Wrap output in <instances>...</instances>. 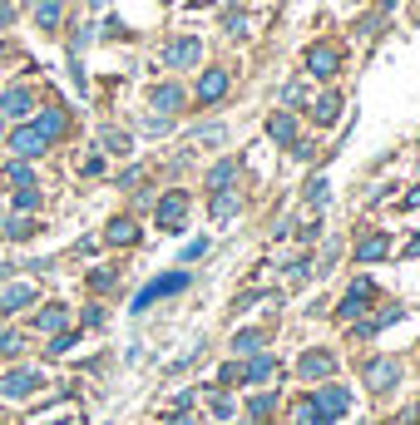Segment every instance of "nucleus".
<instances>
[{
    "instance_id": "f257e3e1",
    "label": "nucleus",
    "mask_w": 420,
    "mask_h": 425,
    "mask_svg": "<svg viewBox=\"0 0 420 425\" xmlns=\"http://www.w3.org/2000/svg\"><path fill=\"white\" fill-rule=\"evenodd\" d=\"M188 287V272H163V277H154L139 297H134V312H149L154 302H163V297H173V292H183Z\"/></svg>"
},
{
    "instance_id": "f03ea898",
    "label": "nucleus",
    "mask_w": 420,
    "mask_h": 425,
    "mask_svg": "<svg viewBox=\"0 0 420 425\" xmlns=\"http://www.w3.org/2000/svg\"><path fill=\"white\" fill-rule=\"evenodd\" d=\"M5 139H10V149H15V158H40V154L50 149V139H45V134H40L35 124H20V129H10Z\"/></svg>"
},
{
    "instance_id": "7ed1b4c3",
    "label": "nucleus",
    "mask_w": 420,
    "mask_h": 425,
    "mask_svg": "<svg viewBox=\"0 0 420 425\" xmlns=\"http://www.w3.org/2000/svg\"><path fill=\"white\" fill-rule=\"evenodd\" d=\"M183 217H188V193H163L158 198V227L163 232H178Z\"/></svg>"
},
{
    "instance_id": "20e7f679",
    "label": "nucleus",
    "mask_w": 420,
    "mask_h": 425,
    "mask_svg": "<svg viewBox=\"0 0 420 425\" xmlns=\"http://www.w3.org/2000/svg\"><path fill=\"white\" fill-rule=\"evenodd\" d=\"M312 406L321 411V416H331V421H336V416H346V411H351V391H346V386H321V391L312 396Z\"/></svg>"
},
{
    "instance_id": "39448f33",
    "label": "nucleus",
    "mask_w": 420,
    "mask_h": 425,
    "mask_svg": "<svg viewBox=\"0 0 420 425\" xmlns=\"http://www.w3.org/2000/svg\"><path fill=\"white\" fill-rule=\"evenodd\" d=\"M40 391V371H10L5 381H0V396L5 401H25V396H35Z\"/></svg>"
},
{
    "instance_id": "423d86ee",
    "label": "nucleus",
    "mask_w": 420,
    "mask_h": 425,
    "mask_svg": "<svg viewBox=\"0 0 420 425\" xmlns=\"http://www.w3.org/2000/svg\"><path fill=\"white\" fill-rule=\"evenodd\" d=\"M25 114H35V90L15 85V90L0 95V119H25Z\"/></svg>"
},
{
    "instance_id": "0eeeda50",
    "label": "nucleus",
    "mask_w": 420,
    "mask_h": 425,
    "mask_svg": "<svg viewBox=\"0 0 420 425\" xmlns=\"http://www.w3.org/2000/svg\"><path fill=\"white\" fill-rule=\"evenodd\" d=\"M371 297H376V287H371L366 277H356V282H351V292L341 297L336 317H356V312H366V307H371Z\"/></svg>"
},
{
    "instance_id": "6e6552de",
    "label": "nucleus",
    "mask_w": 420,
    "mask_h": 425,
    "mask_svg": "<svg viewBox=\"0 0 420 425\" xmlns=\"http://www.w3.org/2000/svg\"><path fill=\"white\" fill-rule=\"evenodd\" d=\"M198 55H203V45H198L193 35H183V40H173V45L163 50V60H168L173 70H188V65H198Z\"/></svg>"
},
{
    "instance_id": "1a4fd4ad",
    "label": "nucleus",
    "mask_w": 420,
    "mask_h": 425,
    "mask_svg": "<svg viewBox=\"0 0 420 425\" xmlns=\"http://www.w3.org/2000/svg\"><path fill=\"white\" fill-rule=\"evenodd\" d=\"M396 381H401V366H396L391 356H381V361L366 366V386H371V391H391Z\"/></svg>"
},
{
    "instance_id": "9d476101",
    "label": "nucleus",
    "mask_w": 420,
    "mask_h": 425,
    "mask_svg": "<svg viewBox=\"0 0 420 425\" xmlns=\"http://www.w3.org/2000/svg\"><path fill=\"white\" fill-rule=\"evenodd\" d=\"M307 70L321 75V80H331V75L341 70V60H336V50H331V45H312V50H307Z\"/></svg>"
},
{
    "instance_id": "9b49d317",
    "label": "nucleus",
    "mask_w": 420,
    "mask_h": 425,
    "mask_svg": "<svg viewBox=\"0 0 420 425\" xmlns=\"http://www.w3.org/2000/svg\"><path fill=\"white\" fill-rule=\"evenodd\" d=\"M331 366H336V361H331V351H307V356L297 361V376H307V381H326V376H331Z\"/></svg>"
},
{
    "instance_id": "f8f14e48",
    "label": "nucleus",
    "mask_w": 420,
    "mask_h": 425,
    "mask_svg": "<svg viewBox=\"0 0 420 425\" xmlns=\"http://www.w3.org/2000/svg\"><path fill=\"white\" fill-rule=\"evenodd\" d=\"M227 95V70H203L198 80V104H217Z\"/></svg>"
},
{
    "instance_id": "ddd939ff",
    "label": "nucleus",
    "mask_w": 420,
    "mask_h": 425,
    "mask_svg": "<svg viewBox=\"0 0 420 425\" xmlns=\"http://www.w3.org/2000/svg\"><path fill=\"white\" fill-rule=\"evenodd\" d=\"M104 237L114 247H129V242H139V222H134V217H114L104 227Z\"/></svg>"
},
{
    "instance_id": "4468645a",
    "label": "nucleus",
    "mask_w": 420,
    "mask_h": 425,
    "mask_svg": "<svg viewBox=\"0 0 420 425\" xmlns=\"http://www.w3.org/2000/svg\"><path fill=\"white\" fill-rule=\"evenodd\" d=\"M154 109H158L163 119L178 114V109H183V90H178V85H158V90H154Z\"/></svg>"
},
{
    "instance_id": "2eb2a0df",
    "label": "nucleus",
    "mask_w": 420,
    "mask_h": 425,
    "mask_svg": "<svg viewBox=\"0 0 420 425\" xmlns=\"http://www.w3.org/2000/svg\"><path fill=\"white\" fill-rule=\"evenodd\" d=\"M30 302H35V287H30V282H15V287H5L0 312H20V307H30Z\"/></svg>"
},
{
    "instance_id": "dca6fc26",
    "label": "nucleus",
    "mask_w": 420,
    "mask_h": 425,
    "mask_svg": "<svg viewBox=\"0 0 420 425\" xmlns=\"http://www.w3.org/2000/svg\"><path fill=\"white\" fill-rule=\"evenodd\" d=\"M277 376V361L272 356H252L247 366H242V381H252V386H262V381H272Z\"/></svg>"
},
{
    "instance_id": "f3484780",
    "label": "nucleus",
    "mask_w": 420,
    "mask_h": 425,
    "mask_svg": "<svg viewBox=\"0 0 420 425\" xmlns=\"http://www.w3.org/2000/svg\"><path fill=\"white\" fill-rule=\"evenodd\" d=\"M65 124H70V119H65V109H45V114L35 119V129H40V134H45L50 144H55V139L65 134Z\"/></svg>"
},
{
    "instance_id": "a211bd4d",
    "label": "nucleus",
    "mask_w": 420,
    "mask_h": 425,
    "mask_svg": "<svg viewBox=\"0 0 420 425\" xmlns=\"http://www.w3.org/2000/svg\"><path fill=\"white\" fill-rule=\"evenodd\" d=\"M35 20H40V30H60L65 5H60V0H35Z\"/></svg>"
},
{
    "instance_id": "6ab92c4d",
    "label": "nucleus",
    "mask_w": 420,
    "mask_h": 425,
    "mask_svg": "<svg viewBox=\"0 0 420 425\" xmlns=\"http://www.w3.org/2000/svg\"><path fill=\"white\" fill-rule=\"evenodd\" d=\"M232 178H237V163H232V158H222V163H212L208 188H212V193H227V188H232Z\"/></svg>"
},
{
    "instance_id": "aec40b11",
    "label": "nucleus",
    "mask_w": 420,
    "mask_h": 425,
    "mask_svg": "<svg viewBox=\"0 0 420 425\" xmlns=\"http://www.w3.org/2000/svg\"><path fill=\"white\" fill-rule=\"evenodd\" d=\"M5 178H10L15 188H35V168H30V158H10V163H5Z\"/></svg>"
},
{
    "instance_id": "412c9836",
    "label": "nucleus",
    "mask_w": 420,
    "mask_h": 425,
    "mask_svg": "<svg viewBox=\"0 0 420 425\" xmlns=\"http://www.w3.org/2000/svg\"><path fill=\"white\" fill-rule=\"evenodd\" d=\"M386 252H391V242H386V232H371V237H366V242L356 247V257H361V262H381Z\"/></svg>"
},
{
    "instance_id": "4be33fe9",
    "label": "nucleus",
    "mask_w": 420,
    "mask_h": 425,
    "mask_svg": "<svg viewBox=\"0 0 420 425\" xmlns=\"http://www.w3.org/2000/svg\"><path fill=\"white\" fill-rule=\"evenodd\" d=\"M267 134H272V144H292V134H297V124H292V114H272V124H267Z\"/></svg>"
},
{
    "instance_id": "5701e85b",
    "label": "nucleus",
    "mask_w": 420,
    "mask_h": 425,
    "mask_svg": "<svg viewBox=\"0 0 420 425\" xmlns=\"http://www.w3.org/2000/svg\"><path fill=\"white\" fill-rule=\"evenodd\" d=\"M65 321H70V312H65L60 302H50V307H40L35 326H40V331H55V326H65Z\"/></svg>"
},
{
    "instance_id": "b1692460",
    "label": "nucleus",
    "mask_w": 420,
    "mask_h": 425,
    "mask_svg": "<svg viewBox=\"0 0 420 425\" xmlns=\"http://www.w3.org/2000/svg\"><path fill=\"white\" fill-rule=\"evenodd\" d=\"M262 341H267L262 331H237V336H232V351H242V356H252V351H262Z\"/></svg>"
},
{
    "instance_id": "393cba45",
    "label": "nucleus",
    "mask_w": 420,
    "mask_h": 425,
    "mask_svg": "<svg viewBox=\"0 0 420 425\" xmlns=\"http://www.w3.org/2000/svg\"><path fill=\"white\" fill-rule=\"evenodd\" d=\"M316 124H331V119H336V114H341V99H336V95H326V99H316Z\"/></svg>"
},
{
    "instance_id": "a878e982",
    "label": "nucleus",
    "mask_w": 420,
    "mask_h": 425,
    "mask_svg": "<svg viewBox=\"0 0 420 425\" xmlns=\"http://www.w3.org/2000/svg\"><path fill=\"white\" fill-rule=\"evenodd\" d=\"M247 411H252V421H267V416L277 411V396H252V406H247Z\"/></svg>"
},
{
    "instance_id": "bb28decb",
    "label": "nucleus",
    "mask_w": 420,
    "mask_h": 425,
    "mask_svg": "<svg viewBox=\"0 0 420 425\" xmlns=\"http://www.w3.org/2000/svg\"><path fill=\"white\" fill-rule=\"evenodd\" d=\"M297 425H331V416H321L312 401H307V406H297Z\"/></svg>"
},
{
    "instance_id": "cd10ccee",
    "label": "nucleus",
    "mask_w": 420,
    "mask_h": 425,
    "mask_svg": "<svg viewBox=\"0 0 420 425\" xmlns=\"http://www.w3.org/2000/svg\"><path fill=\"white\" fill-rule=\"evenodd\" d=\"M40 208V193L35 188H15V212H35Z\"/></svg>"
},
{
    "instance_id": "c85d7f7f",
    "label": "nucleus",
    "mask_w": 420,
    "mask_h": 425,
    "mask_svg": "<svg viewBox=\"0 0 420 425\" xmlns=\"http://www.w3.org/2000/svg\"><path fill=\"white\" fill-rule=\"evenodd\" d=\"M232 212H237V198H232V193H217V198H212V217H222V222H227Z\"/></svg>"
},
{
    "instance_id": "c756f323",
    "label": "nucleus",
    "mask_w": 420,
    "mask_h": 425,
    "mask_svg": "<svg viewBox=\"0 0 420 425\" xmlns=\"http://www.w3.org/2000/svg\"><path fill=\"white\" fill-rule=\"evenodd\" d=\"M104 149H109V154H129V134L109 129V134H104Z\"/></svg>"
},
{
    "instance_id": "7c9ffc66",
    "label": "nucleus",
    "mask_w": 420,
    "mask_h": 425,
    "mask_svg": "<svg viewBox=\"0 0 420 425\" xmlns=\"http://www.w3.org/2000/svg\"><path fill=\"white\" fill-rule=\"evenodd\" d=\"M203 252H208V237H193V242H188V247H183V262H198V257H203Z\"/></svg>"
},
{
    "instance_id": "2f4dec72",
    "label": "nucleus",
    "mask_w": 420,
    "mask_h": 425,
    "mask_svg": "<svg viewBox=\"0 0 420 425\" xmlns=\"http://www.w3.org/2000/svg\"><path fill=\"white\" fill-rule=\"evenodd\" d=\"M217 381H222V386H237V381H242V366H237V361H227V366L217 371Z\"/></svg>"
},
{
    "instance_id": "473e14b6",
    "label": "nucleus",
    "mask_w": 420,
    "mask_h": 425,
    "mask_svg": "<svg viewBox=\"0 0 420 425\" xmlns=\"http://www.w3.org/2000/svg\"><path fill=\"white\" fill-rule=\"evenodd\" d=\"M75 341H80V336H75V331H65V336H55V341H50V356H60V351H70V346H75Z\"/></svg>"
},
{
    "instance_id": "72a5a7b5",
    "label": "nucleus",
    "mask_w": 420,
    "mask_h": 425,
    "mask_svg": "<svg viewBox=\"0 0 420 425\" xmlns=\"http://www.w3.org/2000/svg\"><path fill=\"white\" fill-rule=\"evenodd\" d=\"M212 416L227 421V416H232V401H227V396H212Z\"/></svg>"
},
{
    "instance_id": "f704fd0d",
    "label": "nucleus",
    "mask_w": 420,
    "mask_h": 425,
    "mask_svg": "<svg viewBox=\"0 0 420 425\" xmlns=\"http://www.w3.org/2000/svg\"><path fill=\"white\" fill-rule=\"evenodd\" d=\"M5 232H10V237H25V232H30V222H20V217H10V222H5Z\"/></svg>"
},
{
    "instance_id": "c9c22d12",
    "label": "nucleus",
    "mask_w": 420,
    "mask_h": 425,
    "mask_svg": "<svg viewBox=\"0 0 420 425\" xmlns=\"http://www.w3.org/2000/svg\"><path fill=\"white\" fill-rule=\"evenodd\" d=\"M90 282H95V292H104V287H114V272H95Z\"/></svg>"
},
{
    "instance_id": "e433bc0d",
    "label": "nucleus",
    "mask_w": 420,
    "mask_h": 425,
    "mask_svg": "<svg viewBox=\"0 0 420 425\" xmlns=\"http://www.w3.org/2000/svg\"><path fill=\"white\" fill-rule=\"evenodd\" d=\"M307 198H312V203H326V183H321V178H316L312 188H307Z\"/></svg>"
},
{
    "instance_id": "4c0bfd02",
    "label": "nucleus",
    "mask_w": 420,
    "mask_h": 425,
    "mask_svg": "<svg viewBox=\"0 0 420 425\" xmlns=\"http://www.w3.org/2000/svg\"><path fill=\"white\" fill-rule=\"evenodd\" d=\"M10 20H15V10H10V0H0V30H5Z\"/></svg>"
},
{
    "instance_id": "58836bf2",
    "label": "nucleus",
    "mask_w": 420,
    "mask_h": 425,
    "mask_svg": "<svg viewBox=\"0 0 420 425\" xmlns=\"http://www.w3.org/2000/svg\"><path fill=\"white\" fill-rule=\"evenodd\" d=\"M406 203H411V208H420V183L411 188V198H406Z\"/></svg>"
},
{
    "instance_id": "ea45409f",
    "label": "nucleus",
    "mask_w": 420,
    "mask_h": 425,
    "mask_svg": "<svg viewBox=\"0 0 420 425\" xmlns=\"http://www.w3.org/2000/svg\"><path fill=\"white\" fill-rule=\"evenodd\" d=\"M173 425H193V421H188V416H173Z\"/></svg>"
},
{
    "instance_id": "a19ab883",
    "label": "nucleus",
    "mask_w": 420,
    "mask_h": 425,
    "mask_svg": "<svg viewBox=\"0 0 420 425\" xmlns=\"http://www.w3.org/2000/svg\"><path fill=\"white\" fill-rule=\"evenodd\" d=\"M411 252H420V237H416V242H411Z\"/></svg>"
},
{
    "instance_id": "79ce46f5",
    "label": "nucleus",
    "mask_w": 420,
    "mask_h": 425,
    "mask_svg": "<svg viewBox=\"0 0 420 425\" xmlns=\"http://www.w3.org/2000/svg\"><path fill=\"white\" fill-rule=\"evenodd\" d=\"M0 139H5V119H0Z\"/></svg>"
},
{
    "instance_id": "37998d69",
    "label": "nucleus",
    "mask_w": 420,
    "mask_h": 425,
    "mask_svg": "<svg viewBox=\"0 0 420 425\" xmlns=\"http://www.w3.org/2000/svg\"><path fill=\"white\" fill-rule=\"evenodd\" d=\"M55 425H70V421H55Z\"/></svg>"
}]
</instances>
